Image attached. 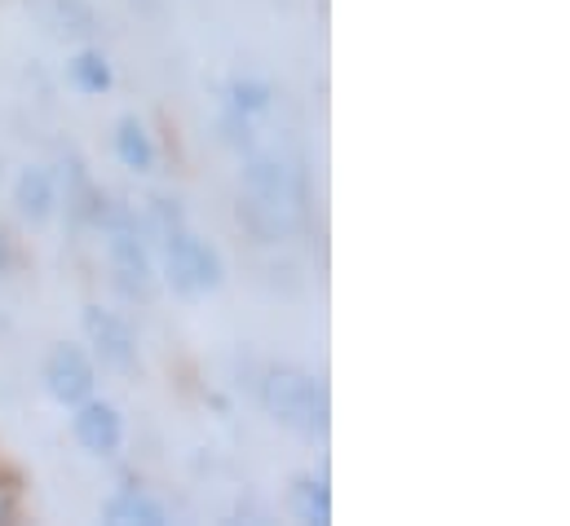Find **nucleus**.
<instances>
[{
  "instance_id": "nucleus-5",
  "label": "nucleus",
  "mask_w": 570,
  "mask_h": 526,
  "mask_svg": "<svg viewBox=\"0 0 570 526\" xmlns=\"http://www.w3.org/2000/svg\"><path fill=\"white\" fill-rule=\"evenodd\" d=\"M85 337H89L102 368H111V372H134L138 368V337L120 314H111L102 305H85Z\"/></svg>"
},
{
  "instance_id": "nucleus-2",
  "label": "nucleus",
  "mask_w": 570,
  "mask_h": 526,
  "mask_svg": "<svg viewBox=\"0 0 570 526\" xmlns=\"http://www.w3.org/2000/svg\"><path fill=\"white\" fill-rule=\"evenodd\" d=\"M262 407L271 411V420H279L284 429H292L296 438H327L332 429V398L327 386L305 372V368H292V363H275L266 368L262 377Z\"/></svg>"
},
{
  "instance_id": "nucleus-17",
  "label": "nucleus",
  "mask_w": 570,
  "mask_h": 526,
  "mask_svg": "<svg viewBox=\"0 0 570 526\" xmlns=\"http://www.w3.org/2000/svg\"><path fill=\"white\" fill-rule=\"evenodd\" d=\"M13 514H18V491L13 483H0V526L13 523Z\"/></svg>"
},
{
  "instance_id": "nucleus-13",
  "label": "nucleus",
  "mask_w": 570,
  "mask_h": 526,
  "mask_svg": "<svg viewBox=\"0 0 570 526\" xmlns=\"http://www.w3.org/2000/svg\"><path fill=\"white\" fill-rule=\"evenodd\" d=\"M116 155L125 159V168H138V173H146L155 164V142H150V133H146L138 116H120V125H116Z\"/></svg>"
},
{
  "instance_id": "nucleus-18",
  "label": "nucleus",
  "mask_w": 570,
  "mask_h": 526,
  "mask_svg": "<svg viewBox=\"0 0 570 526\" xmlns=\"http://www.w3.org/2000/svg\"><path fill=\"white\" fill-rule=\"evenodd\" d=\"M13 265H18V249H13V240L0 231V274H13Z\"/></svg>"
},
{
  "instance_id": "nucleus-6",
  "label": "nucleus",
  "mask_w": 570,
  "mask_h": 526,
  "mask_svg": "<svg viewBox=\"0 0 570 526\" xmlns=\"http://www.w3.org/2000/svg\"><path fill=\"white\" fill-rule=\"evenodd\" d=\"M94 363H89V354L85 350H76V345H58L49 359H45V390L49 398H58L62 407H76V402H85V398L94 394Z\"/></svg>"
},
{
  "instance_id": "nucleus-7",
  "label": "nucleus",
  "mask_w": 570,
  "mask_h": 526,
  "mask_svg": "<svg viewBox=\"0 0 570 526\" xmlns=\"http://www.w3.org/2000/svg\"><path fill=\"white\" fill-rule=\"evenodd\" d=\"M71 434H76V442H80L89 456H116L120 442H125V420H120V411H116L111 402L85 398V402H76Z\"/></svg>"
},
{
  "instance_id": "nucleus-14",
  "label": "nucleus",
  "mask_w": 570,
  "mask_h": 526,
  "mask_svg": "<svg viewBox=\"0 0 570 526\" xmlns=\"http://www.w3.org/2000/svg\"><path fill=\"white\" fill-rule=\"evenodd\" d=\"M67 76H71V85L80 89V94H107L111 89V62L98 53V49H80L76 58H71V67H67Z\"/></svg>"
},
{
  "instance_id": "nucleus-10",
  "label": "nucleus",
  "mask_w": 570,
  "mask_h": 526,
  "mask_svg": "<svg viewBox=\"0 0 570 526\" xmlns=\"http://www.w3.org/2000/svg\"><path fill=\"white\" fill-rule=\"evenodd\" d=\"M31 13L53 31V36H76V40H89L98 31V18L85 0H27Z\"/></svg>"
},
{
  "instance_id": "nucleus-8",
  "label": "nucleus",
  "mask_w": 570,
  "mask_h": 526,
  "mask_svg": "<svg viewBox=\"0 0 570 526\" xmlns=\"http://www.w3.org/2000/svg\"><path fill=\"white\" fill-rule=\"evenodd\" d=\"M62 208H67V226L71 231L94 226L98 208H102V191L89 182V168L76 155H67V164H62Z\"/></svg>"
},
{
  "instance_id": "nucleus-12",
  "label": "nucleus",
  "mask_w": 570,
  "mask_h": 526,
  "mask_svg": "<svg viewBox=\"0 0 570 526\" xmlns=\"http://www.w3.org/2000/svg\"><path fill=\"white\" fill-rule=\"evenodd\" d=\"M102 518L107 523H142V526H164V505L159 500H150L146 491L138 487H125L120 496H111L107 505H102Z\"/></svg>"
},
{
  "instance_id": "nucleus-15",
  "label": "nucleus",
  "mask_w": 570,
  "mask_h": 526,
  "mask_svg": "<svg viewBox=\"0 0 570 526\" xmlns=\"http://www.w3.org/2000/svg\"><path fill=\"white\" fill-rule=\"evenodd\" d=\"M271 85H262V80H235L230 85V107L235 111H244V116H262L266 107H271Z\"/></svg>"
},
{
  "instance_id": "nucleus-3",
  "label": "nucleus",
  "mask_w": 570,
  "mask_h": 526,
  "mask_svg": "<svg viewBox=\"0 0 570 526\" xmlns=\"http://www.w3.org/2000/svg\"><path fill=\"white\" fill-rule=\"evenodd\" d=\"M159 244H164V274L181 296H204L222 283V257L186 226H173L168 235H159Z\"/></svg>"
},
{
  "instance_id": "nucleus-11",
  "label": "nucleus",
  "mask_w": 570,
  "mask_h": 526,
  "mask_svg": "<svg viewBox=\"0 0 570 526\" xmlns=\"http://www.w3.org/2000/svg\"><path fill=\"white\" fill-rule=\"evenodd\" d=\"M287 509L296 514V523H309V526L332 523V491H327V478L296 474L292 487H287Z\"/></svg>"
},
{
  "instance_id": "nucleus-4",
  "label": "nucleus",
  "mask_w": 570,
  "mask_h": 526,
  "mask_svg": "<svg viewBox=\"0 0 570 526\" xmlns=\"http://www.w3.org/2000/svg\"><path fill=\"white\" fill-rule=\"evenodd\" d=\"M107 257H111V283L120 296L146 301L155 292V265L142 244V226H120L107 231Z\"/></svg>"
},
{
  "instance_id": "nucleus-1",
  "label": "nucleus",
  "mask_w": 570,
  "mask_h": 526,
  "mask_svg": "<svg viewBox=\"0 0 570 526\" xmlns=\"http://www.w3.org/2000/svg\"><path fill=\"white\" fill-rule=\"evenodd\" d=\"M239 222L262 244H284L305 226V177L279 155H253L244 168Z\"/></svg>"
},
{
  "instance_id": "nucleus-16",
  "label": "nucleus",
  "mask_w": 570,
  "mask_h": 526,
  "mask_svg": "<svg viewBox=\"0 0 570 526\" xmlns=\"http://www.w3.org/2000/svg\"><path fill=\"white\" fill-rule=\"evenodd\" d=\"M222 133H226V142L230 146H239V150H253V116H244V111H226V120H222Z\"/></svg>"
},
{
  "instance_id": "nucleus-9",
  "label": "nucleus",
  "mask_w": 570,
  "mask_h": 526,
  "mask_svg": "<svg viewBox=\"0 0 570 526\" xmlns=\"http://www.w3.org/2000/svg\"><path fill=\"white\" fill-rule=\"evenodd\" d=\"M13 204H18V217L31 222V226H45L53 217V204H58V191H53V177L45 168H22L18 182H13Z\"/></svg>"
}]
</instances>
